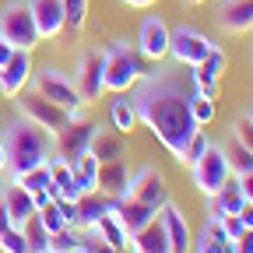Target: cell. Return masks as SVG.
Returning a JSON list of instances; mask_svg holds the SVG:
<instances>
[{"instance_id": "obj_25", "label": "cell", "mask_w": 253, "mask_h": 253, "mask_svg": "<svg viewBox=\"0 0 253 253\" xmlns=\"http://www.w3.org/2000/svg\"><path fill=\"white\" fill-rule=\"evenodd\" d=\"M102 211H109V201L99 194V190L81 194V197H78V229H81V232H91V225L102 218Z\"/></svg>"}, {"instance_id": "obj_14", "label": "cell", "mask_w": 253, "mask_h": 253, "mask_svg": "<svg viewBox=\"0 0 253 253\" xmlns=\"http://www.w3.org/2000/svg\"><path fill=\"white\" fill-rule=\"evenodd\" d=\"M32 81V53L25 49H14V56L0 67V95H7V99H14V95H21Z\"/></svg>"}, {"instance_id": "obj_20", "label": "cell", "mask_w": 253, "mask_h": 253, "mask_svg": "<svg viewBox=\"0 0 253 253\" xmlns=\"http://www.w3.org/2000/svg\"><path fill=\"white\" fill-rule=\"evenodd\" d=\"M0 197H4V204H7V214H11V225H25V221L36 214V201H32V194L21 186V183H7L4 190H0Z\"/></svg>"}, {"instance_id": "obj_23", "label": "cell", "mask_w": 253, "mask_h": 253, "mask_svg": "<svg viewBox=\"0 0 253 253\" xmlns=\"http://www.w3.org/2000/svg\"><path fill=\"white\" fill-rule=\"evenodd\" d=\"M88 236H95V239H102V243H109L113 250H126V243H130V236H126V229L120 225V218L113 214V211H102V218L91 225V232Z\"/></svg>"}, {"instance_id": "obj_44", "label": "cell", "mask_w": 253, "mask_h": 253, "mask_svg": "<svg viewBox=\"0 0 253 253\" xmlns=\"http://www.w3.org/2000/svg\"><path fill=\"white\" fill-rule=\"evenodd\" d=\"M11 229V214H7V204H4V197H0V236H4Z\"/></svg>"}, {"instance_id": "obj_22", "label": "cell", "mask_w": 253, "mask_h": 253, "mask_svg": "<svg viewBox=\"0 0 253 253\" xmlns=\"http://www.w3.org/2000/svg\"><path fill=\"white\" fill-rule=\"evenodd\" d=\"M190 253H232V239L225 236L218 218H204V229L197 232Z\"/></svg>"}, {"instance_id": "obj_7", "label": "cell", "mask_w": 253, "mask_h": 253, "mask_svg": "<svg viewBox=\"0 0 253 253\" xmlns=\"http://www.w3.org/2000/svg\"><path fill=\"white\" fill-rule=\"evenodd\" d=\"M14 113H21L25 120H32L36 126H42L49 137L71 120V113L63 109V106L42 99V95H36V91H21V95H14Z\"/></svg>"}, {"instance_id": "obj_26", "label": "cell", "mask_w": 253, "mask_h": 253, "mask_svg": "<svg viewBox=\"0 0 253 253\" xmlns=\"http://www.w3.org/2000/svg\"><path fill=\"white\" fill-rule=\"evenodd\" d=\"M99 158H95L91 151H84L81 158H74V166H71V183L81 190V194H91L95 190V176H99Z\"/></svg>"}, {"instance_id": "obj_49", "label": "cell", "mask_w": 253, "mask_h": 253, "mask_svg": "<svg viewBox=\"0 0 253 253\" xmlns=\"http://www.w3.org/2000/svg\"><path fill=\"white\" fill-rule=\"evenodd\" d=\"M246 116H250V123H253V106H250V113H246Z\"/></svg>"}, {"instance_id": "obj_31", "label": "cell", "mask_w": 253, "mask_h": 253, "mask_svg": "<svg viewBox=\"0 0 253 253\" xmlns=\"http://www.w3.org/2000/svg\"><path fill=\"white\" fill-rule=\"evenodd\" d=\"M14 183H21L28 194H39V190H46L53 179H49V162H42V166H36V169H28V172H21Z\"/></svg>"}, {"instance_id": "obj_1", "label": "cell", "mask_w": 253, "mask_h": 253, "mask_svg": "<svg viewBox=\"0 0 253 253\" xmlns=\"http://www.w3.org/2000/svg\"><path fill=\"white\" fill-rule=\"evenodd\" d=\"M190 95H194V81H190L186 67L172 63V67H155L134 84V109L137 120L155 134L176 162L183 166L186 144L197 137V120L190 113Z\"/></svg>"}, {"instance_id": "obj_38", "label": "cell", "mask_w": 253, "mask_h": 253, "mask_svg": "<svg viewBox=\"0 0 253 253\" xmlns=\"http://www.w3.org/2000/svg\"><path fill=\"white\" fill-rule=\"evenodd\" d=\"M221 229H225L229 239H239L246 225H243V218H239V214H225V218H221Z\"/></svg>"}, {"instance_id": "obj_11", "label": "cell", "mask_w": 253, "mask_h": 253, "mask_svg": "<svg viewBox=\"0 0 253 253\" xmlns=\"http://www.w3.org/2000/svg\"><path fill=\"white\" fill-rule=\"evenodd\" d=\"M225 67H229L225 53H221L218 46H211V53H208L201 63L186 67V71H190V81H194V91H201V95H208V99L218 102V95H221V74H225Z\"/></svg>"}, {"instance_id": "obj_45", "label": "cell", "mask_w": 253, "mask_h": 253, "mask_svg": "<svg viewBox=\"0 0 253 253\" xmlns=\"http://www.w3.org/2000/svg\"><path fill=\"white\" fill-rule=\"evenodd\" d=\"M239 218H243V225H246V229H253V201H246V204H243Z\"/></svg>"}, {"instance_id": "obj_2", "label": "cell", "mask_w": 253, "mask_h": 253, "mask_svg": "<svg viewBox=\"0 0 253 253\" xmlns=\"http://www.w3.org/2000/svg\"><path fill=\"white\" fill-rule=\"evenodd\" d=\"M0 144H4V151H7L11 179H18L21 172H28V169H36V166H42V162L53 158V137L42 130V126H36L32 120H25L21 113H14L4 123Z\"/></svg>"}, {"instance_id": "obj_39", "label": "cell", "mask_w": 253, "mask_h": 253, "mask_svg": "<svg viewBox=\"0 0 253 253\" xmlns=\"http://www.w3.org/2000/svg\"><path fill=\"white\" fill-rule=\"evenodd\" d=\"M81 250H84V253H120V250H113L109 243H102V239H95V236H88V239L81 236Z\"/></svg>"}, {"instance_id": "obj_4", "label": "cell", "mask_w": 253, "mask_h": 253, "mask_svg": "<svg viewBox=\"0 0 253 253\" xmlns=\"http://www.w3.org/2000/svg\"><path fill=\"white\" fill-rule=\"evenodd\" d=\"M28 84H32V91H36V95H42V99L63 106L71 116H78V113L84 109L81 95H78V88H74V78H71V74H63V71H56V67L32 71V81H28Z\"/></svg>"}, {"instance_id": "obj_15", "label": "cell", "mask_w": 253, "mask_h": 253, "mask_svg": "<svg viewBox=\"0 0 253 253\" xmlns=\"http://www.w3.org/2000/svg\"><path fill=\"white\" fill-rule=\"evenodd\" d=\"M158 221H162V229H166V236L172 243V253H190V246H194V232H190L186 214L172 201H166L162 208H158Z\"/></svg>"}, {"instance_id": "obj_33", "label": "cell", "mask_w": 253, "mask_h": 253, "mask_svg": "<svg viewBox=\"0 0 253 253\" xmlns=\"http://www.w3.org/2000/svg\"><path fill=\"white\" fill-rule=\"evenodd\" d=\"M63 14H67V28L81 32L88 21V0H63Z\"/></svg>"}, {"instance_id": "obj_19", "label": "cell", "mask_w": 253, "mask_h": 253, "mask_svg": "<svg viewBox=\"0 0 253 253\" xmlns=\"http://www.w3.org/2000/svg\"><path fill=\"white\" fill-rule=\"evenodd\" d=\"M218 28L229 36L253 32V0H221L218 4Z\"/></svg>"}, {"instance_id": "obj_13", "label": "cell", "mask_w": 253, "mask_h": 253, "mask_svg": "<svg viewBox=\"0 0 253 253\" xmlns=\"http://www.w3.org/2000/svg\"><path fill=\"white\" fill-rule=\"evenodd\" d=\"M126 197H134V201H141V204H148V208H155V211H158V208L169 201L166 176L158 172V169H151V166L137 169V172L130 176V190H126Z\"/></svg>"}, {"instance_id": "obj_8", "label": "cell", "mask_w": 253, "mask_h": 253, "mask_svg": "<svg viewBox=\"0 0 253 253\" xmlns=\"http://www.w3.org/2000/svg\"><path fill=\"white\" fill-rule=\"evenodd\" d=\"M95 130H99V126H95L84 113L71 116V120H67V123H63L60 130L53 134V155L67 158V162L74 166V158H81V155L88 151V144H91Z\"/></svg>"}, {"instance_id": "obj_29", "label": "cell", "mask_w": 253, "mask_h": 253, "mask_svg": "<svg viewBox=\"0 0 253 253\" xmlns=\"http://www.w3.org/2000/svg\"><path fill=\"white\" fill-rule=\"evenodd\" d=\"M190 113H194L197 126H208V123H214V116H218V102L208 99V95H201V91H194V95H190Z\"/></svg>"}, {"instance_id": "obj_27", "label": "cell", "mask_w": 253, "mask_h": 253, "mask_svg": "<svg viewBox=\"0 0 253 253\" xmlns=\"http://www.w3.org/2000/svg\"><path fill=\"white\" fill-rule=\"evenodd\" d=\"M88 151L99 158V162H116V158H123V141L120 134H109V130H95Z\"/></svg>"}, {"instance_id": "obj_37", "label": "cell", "mask_w": 253, "mask_h": 253, "mask_svg": "<svg viewBox=\"0 0 253 253\" xmlns=\"http://www.w3.org/2000/svg\"><path fill=\"white\" fill-rule=\"evenodd\" d=\"M208 144H211V141H208V137H204V134L197 130V137H194V141H190V144H186V158H183V166L190 169V166H194V162H197V158L204 155V148H208Z\"/></svg>"}, {"instance_id": "obj_43", "label": "cell", "mask_w": 253, "mask_h": 253, "mask_svg": "<svg viewBox=\"0 0 253 253\" xmlns=\"http://www.w3.org/2000/svg\"><path fill=\"white\" fill-rule=\"evenodd\" d=\"M11 56H14V46H11V42H7L4 36H0V67H4V63H7Z\"/></svg>"}, {"instance_id": "obj_18", "label": "cell", "mask_w": 253, "mask_h": 253, "mask_svg": "<svg viewBox=\"0 0 253 253\" xmlns=\"http://www.w3.org/2000/svg\"><path fill=\"white\" fill-rule=\"evenodd\" d=\"M109 211L120 218V225L126 229V236L141 232L144 225H151V221L158 218V211H155V208H148V204H141V201H134V197H120V201H109Z\"/></svg>"}, {"instance_id": "obj_41", "label": "cell", "mask_w": 253, "mask_h": 253, "mask_svg": "<svg viewBox=\"0 0 253 253\" xmlns=\"http://www.w3.org/2000/svg\"><path fill=\"white\" fill-rule=\"evenodd\" d=\"M232 253H253V229H243V236L232 239Z\"/></svg>"}, {"instance_id": "obj_21", "label": "cell", "mask_w": 253, "mask_h": 253, "mask_svg": "<svg viewBox=\"0 0 253 253\" xmlns=\"http://www.w3.org/2000/svg\"><path fill=\"white\" fill-rule=\"evenodd\" d=\"M126 250H130V253H172V243H169V236H166V229H162V221L155 218L151 225H144L141 232L130 236Z\"/></svg>"}, {"instance_id": "obj_40", "label": "cell", "mask_w": 253, "mask_h": 253, "mask_svg": "<svg viewBox=\"0 0 253 253\" xmlns=\"http://www.w3.org/2000/svg\"><path fill=\"white\" fill-rule=\"evenodd\" d=\"M56 208H60V214H63V221H67V225H74L78 229V201H56Z\"/></svg>"}, {"instance_id": "obj_24", "label": "cell", "mask_w": 253, "mask_h": 253, "mask_svg": "<svg viewBox=\"0 0 253 253\" xmlns=\"http://www.w3.org/2000/svg\"><path fill=\"white\" fill-rule=\"evenodd\" d=\"M109 120H113V130L116 134H130V130H137V109H134V99L126 91H120L116 99L109 102Z\"/></svg>"}, {"instance_id": "obj_3", "label": "cell", "mask_w": 253, "mask_h": 253, "mask_svg": "<svg viewBox=\"0 0 253 253\" xmlns=\"http://www.w3.org/2000/svg\"><path fill=\"white\" fill-rule=\"evenodd\" d=\"M102 56H106V67H102V78H106V91H113V95H120V91H130L144 74H148V67H144V56L130 46V42H123V39H116V42H109L106 49H102Z\"/></svg>"}, {"instance_id": "obj_6", "label": "cell", "mask_w": 253, "mask_h": 253, "mask_svg": "<svg viewBox=\"0 0 253 253\" xmlns=\"http://www.w3.org/2000/svg\"><path fill=\"white\" fill-rule=\"evenodd\" d=\"M190 176H194V186L201 190L204 197H211L214 190H221L232 179V166H229V151L221 144H208L204 155L190 166Z\"/></svg>"}, {"instance_id": "obj_9", "label": "cell", "mask_w": 253, "mask_h": 253, "mask_svg": "<svg viewBox=\"0 0 253 253\" xmlns=\"http://www.w3.org/2000/svg\"><path fill=\"white\" fill-rule=\"evenodd\" d=\"M211 46L214 42L204 36L201 28H194V25L169 28V56H172V63H179V67H194V63H201L211 53Z\"/></svg>"}, {"instance_id": "obj_36", "label": "cell", "mask_w": 253, "mask_h": 253, "mask_svg": "<svg viewBox=\"0 0 253 253\" xmlns=\"http://www.w3.org/2000/svg\"><path fill=\"white\" fill-rule=\"evenodd\" d=\"M232 137H236V144H243V148L253 151V123H250V116H239L232 123Z\"/></svg>"}, {"instance_id": "obj_30", "label": "cell", "mask_w": 253, "mask_h": 253, "mask_svg": "<svg viewBox=\"0 0 253 253\" xmlns=\"http://www.w3.org/2000/svg\"><path fill=\"white\" fill-rule=\"evenodd\" d=\"M21 229H25V239H28V250L32 253H49V232L42 229V221L36 214H32Z\"/></svg>"}, {"instance_id": "obj_17", "label": "cell", "mask_w": 253, "mask_h": 253, "mask_svg": "<svg viewBox=\"0 0 253 253\" xmlns=\"http://www.w3.org/2000/svg\"><path fill=\"white\" fill-rule=\"evenodd\" d=\"M32 18H36L39 39H56L67 28V14H63V0H28Z\"/></svg>"}, {"instance_id": "obj_34", "label": "cell", "mask_w": 253, "mask_h": 253, "mask_svg": "<svg viewBox=\"0 0 253 253\" xmlns=\"http://www.w3.org/2000/svg\"><path fill=\"white\" fill-rule=\"evenodd\" d=\"M36 218L42 221V229L53 236V232H60V229H67V221H63V214H60V208H56V201H49V204H42L39 211H36Z\"/></svg>"}, {"instance_id": "obj_35", "label": "cell", "mask_w": 253, "mask_h": 253, "mask_svg": "<svg viewBox=\"0 0 253 253\" xmlns=\"http://www.w3.org/2000/svg\"><path fill=\"white\" fill-rule=\"evenodd\" d=\"M0 253H32L28 250V239H25V229L11 225L4 236H0Z\"/></svg>"}, {"instance_id": "obj_10", "label": "cell", "mask_w": 253, "mask_h": 253, "mask_svg": "<svg viewBox=\"0 0 253 253\" xmlns=\"http://www.w3.org/2000/svg\"><path fill=\"white\" fill-rule=\"evenodd\" d=\"M102 67H106V56L102 49H84L78 56V71H74V88L81 95V102L91 106L106 95V78H102Z\"/></svg>"}, {"instance_id": "obj_46", "label": "cell", "mask_w": 253, "mask_h": 253, "mask_svg": "<svg viewBox=\"0 0 253 253\" xmlns=\"http://www.w3.org/2000/svg\"><path fill=\"white\" fill-rule=\"evenodd\" d=\"M123 4H126V7H141V11H144V7H155L158 0H123Z\"/></svg>"}, {"instance_id": "obj_50", "label": "cell", "mask_w": 253, "mask_h": 253, "mask_svg": "<svg viewBox=\"0 0 253 253\" xmlns=\"http://www.w3.org/2000/svg\"><path fill=\"white\" fill-rule=\"evenodd\" d=\"M74 253H84V250H81V246H78V250H74Z\"/></svg>"}, {"instance_id": "obj_32", "label": "cell", "mask_w": 253, "mask_h": 253, "mask_svg": "<svg viewBox=\"0 0 253 253\" xmlns=\"http://www.w3.org/2000/svg\"><path fill=\"white\" fill-rule=\"evenodd\" d=\"M78 246H81V236H78L74 225H67V229H60V232L49 236V253H74Z\"/></svg>"}, {"instance_id": "obj_5", "label": "cell", "mask_w": 253, "mask_h": 253, "mask_svg": "<svg viewBox=\"0 0 253 253\" xmlns=\"http://www.w3.org/2000/svg\"><path fill=\"white\" fill-rule=\"evenodd\" d=\"M0 36L14 49H25V53H32L42 42L39 32H36V18H32L28 0H11V4H4V11H0Z\"/></svg>"}, {"instance_id": "obj_47", "label": "cell", "mask_w": 253, "mask_h": 253, "mask_svg": "<svg viewBox=\"0 0 253 253\" xmlns=\"http://www.w3.org/2000/svg\"><path fill=\"white\" fill-rule=\"evenodd\" d=\"M0 172H7V151H4V144H0Z\"/></svg>"}, {"instance_id": "obj_12", "label": "cell", "mask_w": 253, "mask_h": 253, "mask_svg": "<svg viewBox=\"0 0 253 253\" xmlns=\"http://www.w3.org/2000/svg\"><path fill=\"white\" fill-rule=\"evenodd\" d=\"M137 53L151 63H162L169 56V25L162 14H148L141 21V36H137Z\"/></svg>"}, {"instance_id": "obj_42", "label": "cell", "mask_w": 253, "mask_h": 253, "mask_svg": "<svg viewBox=\"0 0 253 253\" xmlns=\"http://www.w3.org/2000/svg\"><path fill=\"white\" fill-rule=\"evenodd\" d=\"M236 183H239V190H243V197L253 201V169H250V172H236Z\"/></svg>"}, {"instance_id": "obj_48", "label": "cell", "mask_w": 253, "mask_h": 253, "mask_svg": "<svg viewBox=\"0 0 253 253\" xmlns=\"http://www.w3.org/2000/svg\"><path fill=\"white\" fill-rule=\"evenodd\" d=\"M183 4H204V0H183Z\"/></svg>"}, {"instance_id": "obj_16", "label": "cell", "mask_w": 253, "mask_h": 253, "mask_svg": "<svg viewBox=\"0 0 253 253\" xmlns=\"http://www.w3.org/2000/svg\"><path fill=\"white\" fill-rule=\"evenodd\" d=\"M95 190H99L106 201L126 197V190H130V166H126L123 158H116V162H102L99 176H95Z\"/></svg>"}, {"instance_id": "obj_28", "label": "cell", "mask_w": 253, "mask_h": 253, "mask_svg": "<svg viewBox=\"0 0 253 253\" xmlns=\"http://www.w3.org/2000/svg\"><path fill=\"white\" fill-rule=\"evenodd\" d=\"M211 197H214V204L221 208V218H225V214H239V211H243V204H246V197H243V190H239V183H236V179H229L221 190H214Z\"/></svg>"}]
</instances>
